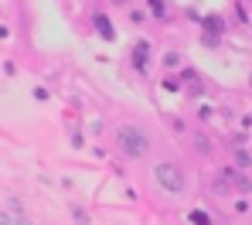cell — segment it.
I'll return each instance as SVG.
<instances>
[{
    "label": "cell",
    "mask_w": 252,
    "mask_h": 225,
    "mask_svg": "<svg viewBox=\"0 0 252 225\" xmlns=\"http://www.w3.org/2000/svg\"><path fill=\"white\" fill-rule=\"evenodd\" d=\"M116 143H120V150H123L126 157H133V161L147 157V150H150V136L143 133L140 127H120L116 130Z\"/></svg>",
    "instance_id": "cell-1"
},
{
    "label": "cell",
    "mask_w": 252,
    "mask_h": 225,
    "mask_svg": "<svg viewBox=\"0 0 252 225\" xmlns=\"http://www.w3.org/2000/svg\"><path fill=\"white\" fill-rule=\"evenodd\" d=\"M154 181H157L164 191H170V194H181V191H184V184H188L184 171H181L177 164H170V161H160V164L154 167Z\"/></svg>",
    "instance_id": "cell-2"
},
{
    "label": "cell",
    "mask_w": 252,
    "mask_h": 225,
    "mask_svg": "<svg viewBox=\"0 0 252 225\" xmlns=\"http://www.w3.org/2000/svg\"><path fill=\"white\" fill-rule=\"evenodd\" d=\"M95 28H99V34H102V38H113V24H109V17H102V14H99V17H95Z\"/></svg>",
    "instance_id": "cell-3"
},
{
    "label": "cell",
    "mask_w": 252,
    "mask_h": 225,
    "mask_svg": "<svg viewBox=\"0 0 252 225\" xmlns=\"http://www.w3.org/2000/svg\"><path fill=\"white\" fill-rule=\"evenodd\" d=\"M147 55H150V48H147V45H136V51H133V58H136V68H147Z\"/></svg>",
    "instance_id": "cell-4"
},
{
    "label": "cell",
    "mask_w": 252,
    "mask_h": 225,
    "mask_svg": "<svg viewBox=\"0 0 252 225\" xmlns=\"http://www.w3.org/2000/svg\"><path fill=\"white\" fill-rule=\"evenodd\" d=\"M191 225H211V219L205 212H191Z\"/></svg>",
    "instance_id": "cell-5"
}]
</instances>
